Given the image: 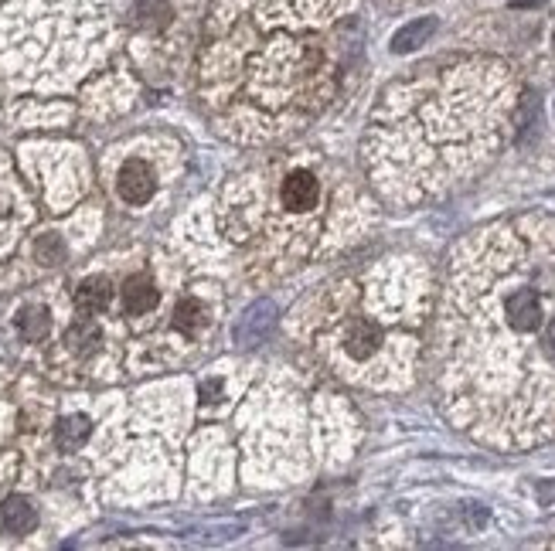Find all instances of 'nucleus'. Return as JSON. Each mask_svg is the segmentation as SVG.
<instances>
[{"mask_svg": "<svg viewBox=\"0 0 555 551\" xmlns=\"http://www.w3.org/2000/svg\"><path fill=\"white\" fill-rule=\"evenodd\" d=\"M504 317L508 324L518 330V334H532V330L542 327L545 310H542V296L532 286H518L511 290V296L504 300Z\"/></svg>", "mask_w": 555, "mask_h": 551, "instance_id": "nucleus-1", "label": "nucleus"}, {"mask_svg": "<svg viewBox=\"0 0 555 551\" xmlns=\"http://www.w3.org/2000/svg\"><path fill=\"white\" fill-rule=\"evenodd\" d=\"M154 171L144 164V160H126L120 167V177H116V191H120V198L126 205H147L150 198H154Z\"/></svg>", "mask_w": 555, "mask_h": 551, "instance_id": "nucleus-2", "label": "nucleus"}, {"mask_svg": "<svg viewBox=\"0 0 555 551\" xmlns=\"http://www.w3.org/2000/svg\"><path fill=\"white\" fill-rule=\"evenodd\" d=\"M321 198V184L310 171H293L287 181H283V205L290 211H310Z\"/></svg>", "mask_w": 555, "mask_h": 551, "instance_id": "nucleus-3", "label": "nucleus"}, {"mask_svg": "<svg viewBox=\"0 0 555 551\" xmlns=\"http://www.w3.org/2000/svg\"><path fill=\"white\" fill-rule=\"evenodd\" d=\"M378 344H382V330H378V324H372V320H351L348 330H344V351L355 361L372 358L378 351Z\"/></svg>", "mask_w": 555, "mask_h": 551, "instance_id": "nucleus-4", "label": "nucleus"}, {"mask_svg": "<svg viewBox=\"0 0 555 551\" xmlns=\"http://www.w3.org/2000/svg\"><path fill=\"white\" fill-rule=\"evenodd\" d=\"M157 307V286L150 276H133L126 279L123 286V310L133 313V317H144Z\"/></svg>", "mask_w": 555, "mask_h": 551, "instance_id": "nucleus-5", "label": "nucleus"}, {"mask_svg": "<svg viewBox=\"0 0 555 551\" xmlns=\"http://www.w3.org/2000/svg\"><path fill=\"white\" fill-rule=\"evenodd\" d=\"M0 521H4V528L11 534H28V531H35L38 514L24 497H11L4 507H0Z\"/></svg>", "mask_w": 555, "mask_h": 551, "instance_id": "nucleus-6", "label": "nucleus"}, {"mask_svg": "<svg viewBox=\"0 0 555 551\" xmlns=\"http://www.w3.org/2000/svg\"><path fill=\"white\" fill-rule=\"evenodd\" d=\"M109 296H113V290H109V279L92 276V279H86V283L79 286L75 303H79V310H86V313H99V310H106Z\"/></svg>", "mask_w": 555, "mask_h": 551, "instance_id": "nucleus-7", "label": "nucleus"}, {"mask_svg": "<svg viewBox=\"0 0 555 551\" xmlns=\"http://www.w3.org/2000/svg\"><path fill=\"white\" fill-rule=\"evenodd\" d=\"M89 439V419L86 415H69L58 422V446L62 449H79Z\"/></svg>", "mask_w": 555, "mask_h": 551, "instance_id": "nucleus-8", "label": "nucleus"}, {"mask_svg": "<svg viewBox=\"0 0 555 551\" xmlns=\"http://www.w3.org/2000/svg\"><path fill=\"white\" fill-rule=\"evenodd\" d=\"M18 327H21V334L28 337V341H41V337L48 334V327H52V320H48L45 307H28L18 317Z\"/></svg>", "mask_w": 555, "mask_h": 551, "instance_id": "nucleus-9", "label": "nucleus"}, {"mask_svg": "<svg viewBox=\"0 0 555 551\" xmlns=\"http://www.w3.org/2000/svg\"><path fill=\"white\" fill-rule=\"evenodd\" d=\"M208 320V313H205V307H201L198 300H181L178 303V313H174V324H178V330H184V334H195V330L205 324Z\"/></svg>", "mask_w": 555, "mask_h": 551, "instance_id": "nucleus-10", "label": "nucleus"}, {"mask_svg": "<svg viewBox=\"0 0 555 551\" xmlns=\"http://www.w3.org/2000/svg\"><path fill=\"white\" fill-rule=\"evenodd\" d=\"M430 31H433V21H416V24H409V28L399 31V38H395V52H409V48H416L419 41L430 35Z\"/></svg>", "mask_w": 555, "mask_h": 551, "instance_id": "nucleus-11", "label": "nucleus"}, {"mask_svg": "<svg viewBox=\"0 0 555 551\" xmlns=\"http://www.w3.org/2000/svg\"><path fill=\"white\" fill-rule=\"evenodd\" d=\"M65 256V245L55 239V235H45V239L38 242V259L48 262V266H55V262H62Z\"/></svg>", "mask_w": 555, "mask_h": 551, "instance_id": "nucleus-12", "label": "nucleus"}, {"mask_svg": "<svg viewBox=\"0 0 555 551\" xmlns=\"http://www.w3.org/2000/svg\"><path fill=\"white\" fill-rule=\"evenodd\" d=\"M545 347H549V354H555V320L549 324V330H545Z\"/></svg>", "mask_w": 555, "mask_h": 551, "instance_id": "nucleus-13", "label": "nucleus"}]
</instances>
